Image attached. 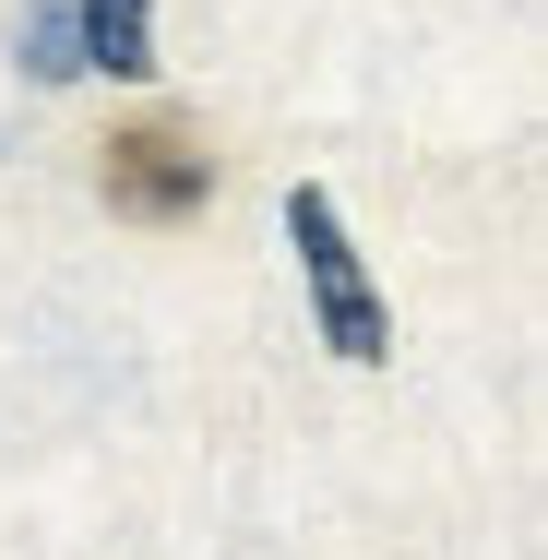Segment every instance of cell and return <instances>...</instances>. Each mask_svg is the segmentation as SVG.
<instances>
[{"mask_svg":"<svg viewBox=\"0 0 548 560\" xmlns=\"http://www.w3.org/2000/svg\"><path fill=\"white\" fill-rule=\"evenodd\" d=\"M72 60H96V72H155V0H72Z\"/></svg>","mask_w":548,"mask_h":560,"instance_id":"3","label":"cell"},{"mask_svg":"<svg viewBox=\"0 0 548 560\" xmlns=\"http://www.w3.org/2000/svg\"><path fill=\"white\" fill-rule=\"evenodd\" d=\"M287 238H299V275H311V323H323V346L346 358V370H370V358L394 346V323H382V287H370L346 215H334V191L299 179V191H287Z\"/></svg>","mask_w":548,"mask_h":560,"instance_id":"1","label":"cell"},{"mask_svg":"<svg viewBox=\"0 0 548 560\" xmlns=\"http://www.w3.org/2000/svg\"><path fill=\"white\" fill-rule=\"evenodd\" d=\"M96 191H108V215H131V226H191L215 203V155H203L191 119H119Z\"/></svg>","mask_w":548,"mask_h":560,"instance_id":"2","label":"cell"},{"mask_svg":"<svg viewBox=\"0 0 548 560\" xmlns=\"http://www.w3.org/2000/svg\"><path fill=\"white\" fill-rule=\"evenodd\" d=\"M24 72H36V84H72V72H84V60H72V0H36V12H24Z\"/></svg>","mask_w":548,"mask_h":560,"instance_id":"4","label":"cell"}]
</instances>
